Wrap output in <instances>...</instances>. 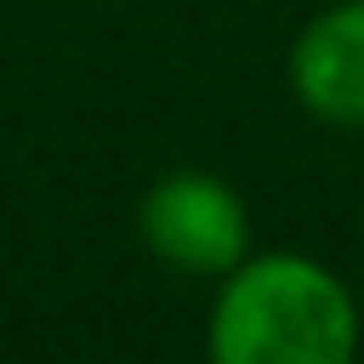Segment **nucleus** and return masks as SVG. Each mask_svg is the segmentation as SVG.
Returning a JSON list of instances; mask_svg holds the SVG:
<instances>
[{
  "label": "nucleus",
  "mask_w": 364,
  "mask_h": 364,
  "mask_svg": "<svg viewBox=\"0 0 364 364\" xmlns=\"http://www.w3.org/2000/svg\"><path fill=\"white\" fill-rule=\"evenodd\" d=\"M205 347L216 364H347L358 353V301L318 256L262 250L222 273Z\"/></svg>",
  "instance_id": "1"
},
{
  "label": "nucleus",
  "mask_w": 364,
  "mask_h": 364,
  "mask_svg": "<svg viewBox=\"0 0 364 364\" xmlns=\"http://www.w3.org/2000/svg\"><path fill=\"white\" fill-rule=\"evenodd\" d=\"M296 102L336 131H364V0H336L290 46Z\"/></svg>",
  "instance_id": "3"
},
{
  "label": "nucleus",
  "mask_w": 364,
  "mask_h": 364,
  "mask_svg": "<svg viewBox=\"0 0 364 364\" xmlns=\"http://www.w3.org/2000/svg\"><path fill=\"white\" fill-rule=\"evenodd\" d=\"M136 233L176 273L222 279L233 262L250 256L245 199L233 193V182H222L216 171H199V165H176L148 182V193L136 205Z\"/></svg>",
  "instance_id": "2"
}]
</instances>
